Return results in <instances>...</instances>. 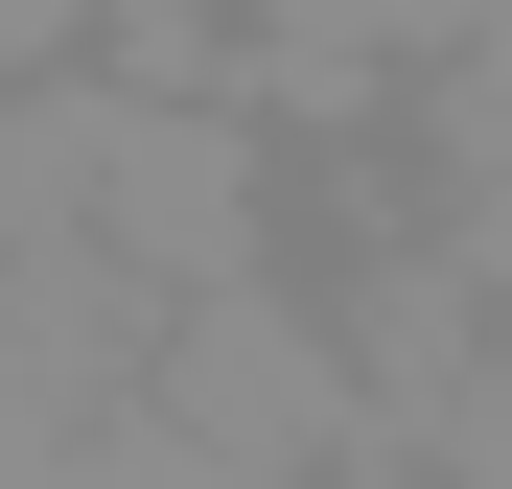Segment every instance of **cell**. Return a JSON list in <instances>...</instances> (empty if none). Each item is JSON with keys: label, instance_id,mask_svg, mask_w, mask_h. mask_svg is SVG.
Segmentation results:
<instances>
[{"label": "cell", "instance_id": "6", "mask_svg": "<svg viewBox=\"0 0 512 489\" xmlns=\"http://www.w3.org/2000/svg\"><path fill=\"white\" fill-rule=\"evenodd\" d=\"M443 466H466V489H512V350L466 373V420H443Z\"/></svg>", "mask_w": 512, "mask_h": 489}, {"label": "cell", "instance_id": "4", "mask_svg": "<svg viewBox=\"0 0 512 489\" xmlns=\"http://www.w3.org/2000/svg\"><path fill=\"white\" fill-rule=\"evenodd\" d=\"M233 24H256V70H280V94H373V70H419L466 0H233Z\"/></svg>", "mask_w": 512, "mask_h": 489}, {"label": "cell", "instance_id": "2", "mask_svg": "<svg viewBox=\"0 0 512 489\" xmlns=\"http://www.w3.org/2000/svg\"><path fill=\"white\" fill-rule=\"evenodd\" d=\"M326 326H350V396H373V443H443V420H466V373L512 350V303L443 257V233L350 257V303H326Z\"/></svg>", "mask_w": 512, "mask_h": 489}, {"label": "cell", "instance_id": "1", "mask_svg": "<svg viewBox=\"0 0 512 489\" xmlns=\"http://www.w3.org/2000/svg\"><path fill=\"white\" fill-rule=\"evenodd\" d=\"M140 396H163L187 443H233L256 489H326V466L373 443V396H350V326H326V303H303L280 257H256V280H187V303H163Z\"/></svg>", "mask_w": 512, "mask_h": 489}, {"label": "cell", "instance_id": "3", "mask_svg": "<svg viewBox=\"0 0 512 489\" xmlns=\"http://www.w3.org/2000/svg\"><path fill=\"white\" fill-rule=\"evenodd\" d=\"M419 187H443L419 233H443V257L512 303V0H466V24L419 47Z\"/></svg>", "mask_w": 512, "mask_h": 489}, {"label": "cell", "instance_id": "7", "mask_svg": "<svg viewBox=\"0 0 512 489\" xmlns=\"http://www.w3.org/2000/svg\"><path fill=\"white\" fill-rule=\"evenodd\" d=\"M326 489H466L443 443H350V466H326Z\"/></svg>", "mask_w": 512, "mask_h": 489}, {"label": "cell", "instance_id": "5", "mask_svg": "<svg viewBox=\"0 0 512 489\" xmlns=\"http://www.w3.org/2000/svg\"><path fill=\"white\" fill-rule=\"evenodd\" d=\"M70 47H117V0H0V94H24V70H70Z\"/></svg>", "mask_w": 512, "mask_h": 489}]
</instances>
